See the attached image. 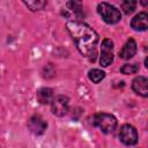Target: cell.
<instances>
[{"mask_svg":"<svg viewBox=\"0 0 148 148\" xmlns=\"http://www.w3.org/2000/svg\"><path fill=\"white\" fill-rule=\"evenodd\" d=\"M68 106H69V99L64 95L56 96L51 102V111L57 117L65 116L68 111Z\"/></svg>","mask_w":148,"mask_h":148,"instance_id":"obj_4","label":"cell"},{"mask_svg":"<svg viewBox=\"0 0 148 148\" xmlns=\"http://www.w3.org/2000/svg\"><path fill=\"white\" fill-rule=\"evenodd\" d=\"M119 139H120V141L123 143H125L127 146L135 145L138 142V133H136V130L132 125H128V124L121 126L120 132H119Z\"/></svg>","mask_w":148,"mask_h":148,"instance_id":"obj_6","label":"cell"},{"mask_svg":"<svg viewBox=\"0 0 148 148\" xmlns=\"http://www.w3.org/2000/svg\"><path fill=\"white\" fill-rule=\"evenodd\" d=\"M88 77L90 81H92L94 83H98L101 82L104 77H105V73L98 68H94V69H90L89 73H88Z\"/></svg>","mask_w":148,"mask_h":148,"instance_id":"obj_12","label":"cell"},{"mask_svg":"<svg viewBox=\"0 0 148 148\" xmlns=\"http://www.w3.org/2000/svg\"><path fill=\"white\" fill-rule=\"evenodd\" d=\"M28 127H29L31 133H34L36 135H40V134H43L45 132V130L47 127V124H46V121L40 116L35 114V116H32L29 119Z\"/></svg>","mask_w":148,"mask_h":148,"instance_id":"obj_7","label":"cell"},{"mask_svg":"<svg viewBox=\"0 0 148 148\" xmlns=\"http://www.w3.org/2000/svg\"><path fill=\"white\" fill-rule=\"evenodd\" d=\"M132 89L140 96H148V80L145 76H136L132 81Z\"/></svg>","mask_w":148,"mask_h":148,"instance_id":"obj_8","label":"cell"},{"mask_svg":"<svg viewBox=\"0 0 148 148\" xmlns=\"http://www.w3.org/2000/svg\"><path fill=\"white\" fill-rule=\"evenodd\" d=\"M97 12L101 15V17L103 18L104 22L109 23V24H114L118 23L121 18V14L120 10L117 9L114 6L108 3V2H101L97 6Z\"/></svg>","mask_w":148,"mask_h":148,"instance_id":"obj_3","label":"cell"},{"mask_svg":"<svg viewBox=\"0 0 148 148\" xmlns=\"http://www.w3.org/2000/svg\"><path fill=\"white\" fill-rule=\"evenodd\" d=\"M92 124L97 126L103 133H112L117 127V119L110 113H97L92 118Z\"/></svg>","mask_w":148,"mask_h":148,"instance_id":"obj_2","label":"cell"},{"mask_svg":"<svg viewBox=\"0 0 148 148\" xmlns=\"http://www.w3.org/2000/svg\"><path fill=\"white\" fill-rule=\"evenodd\" d=\"M24 5L31 10H40L46 6V1H24Z\"/></svg>","mask_w":148,"mask_h":148,"instance_id":"obj_16","label":"cell"},{"mask_svg":"<svg viewBox=\"0 0 148 148\" xmlns=\"http://www.w3.org/2000/svg\"><path fill=\"white\" fill-rule=\"evenodd\" d=\"M36 96L40 104H49L53 99V92H52V89L50 88H40L37 91Z\"/></svg>","mask_w":148,"mask_h":148,"instance_id":"obj_11","label":"cell"},{"mask_svg":"<svg viewBox=\"0 0 148 148\" xmlns=\"http://www.w3.org/2000/svg\"><path fill=\"white\" fill-rule=\"evenodd\" d=\"M131 25L136 31H145L148 28V14L145 12H141L136 14L131 22Z\"/></svg>","mask_w":148,"mask_h":148,"instance_id":"obj_9","label":"cell"},{"mask_svg":"<svg viewBox=\"0 0 148 148\" xmlns=\"http://www.w3.org/2000/svg\"><path fill=\"white\" fill-rule=\"evenodd\" d=\"M66 29L80 53L94 61L96 58V45L98 43L97 32L84 22L77 20L68 21L66 23Z\"/></svg>","mask_w":148,"mask_h":148,"instance_id":"obj_1","label":"cell"},{"mask_svg":"<svg viewBox=\"0 0 148 148\" xmlns=\"http://www.w3.org/2000/svg\"><path fill=\"white\" fill-rule=\"evenodd\" d=\"M121 9L124 10L125 14H132L136 7V1H132V0H127V1H123L120 3Z\"/></svg>","mask_w":148,"mask_h":148,"instance_id":"obj_14","label":"cell"},{"mask_svg":"<svg viewBox=\"0 0 148 148\" xmlns=\"http://www.w3.org/2000/svg\"><path fill=\"white\" fill-rule=\"evenodd\" d=\"M113 61V42L109 38H105L102 42V49H101V58L99 64L103 67H108Z\"/></svg>","mask_w":148,"mask_h":148,"instance_id":"obj_5","label":"cell"},{"mask_svg":"<svg viewBox=\"0 0 148 148\" xmlns=\"http://www.w3.org/2000/svg\"><path fill=\"white\" fill-rule=\"evenodd\" d=\"M139 71V65L138 64H125L124 66H121L120 72L123 74H135Z\"/></svg>","mask_w":148,"mask_h":148,"instance_id":"obj_15","label":"cell"},{"mask_svg":"<svg viewBox=\"0 0 148 148\" xmlns=\"http://www.w3.org/2000/svg\"><path fill=\"white\" fill-rule=\"evenodd\" d=\"M135 53H136V43H135V40L133 38H130L125 43V45L123 46V49L119 51V57H120V59L128 60Z\"/></svg>","mask_w":148,"mask_h":148,"instance_id":"obj_10","label":"cell"},{"mask_svg":"<svg viewBox=\"0 0 148 148\" xmlns=\"http://www.w3.org/2000/svg\"><path fill=\"white\" fill-rule=\"evenodd\" d=\"M67 7H68V10L72 14H74V16H82V5H81V2L71 1V2H67Z\"/></svg>","mask_w":148,"mask_h":148,"instance_id":"obj_13","label":"cell"}]
</instances>
